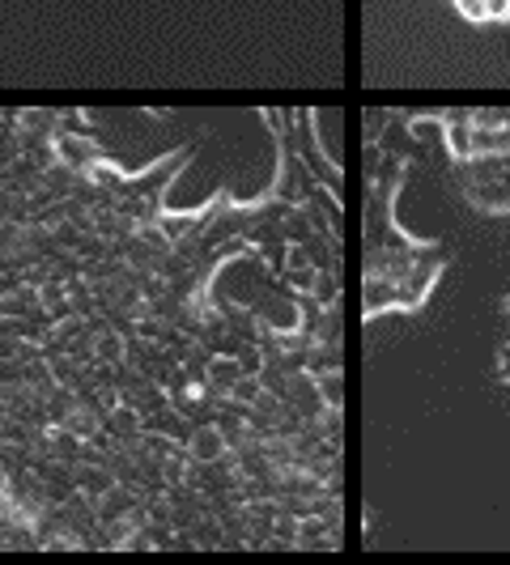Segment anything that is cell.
Instances as JSON below:
<instances>
[{
  "mask_svg": "<svg viewBox=\"0 0 510 565\" xmlns=\"http://www.w3.org/2000/svg\"><path fill=\"white\" fill-rule=\"evenodd\" d=\"M192 455H196L200 463H213V459H222L226 455V443H222V434L209 425V429H196V438H192Z\"/></svg>",
  "mask_w": 510,
  "mask_h": 565,
  "instance_id": "2",
  "label": "cell"
},
{
  "mask_svg": "<svg viewBox=\"0 0 510 565\" xmlns=\"http://www.w3.org/2000/svg\"><path fill=\"white\" fill-rule=\"evenodd\" d=\"M489 22H510V0H481Z\"/></svg>",
  "mask_w": 510,
  "mask_h": 565,
  "instance_id": "3",
  "label": "cell"
},
{
  "mask_svg": "<svg viewBox=\"0 0 510 565\" xmlns=\"http://www.w3.org/2000/svg\"><path fill=\"white\" fill-rule=\"evenodd\" d=\"M56 158H60V162H68V170H89L98 158H103V149H98V141H89V137L60 132V137H56Z\"/></svg>",
  "mask_w": 510,
  "mask_h": 565,
  "instance_id": "1",
  "label": "cell"
},
{
  "mask_svg": "<svg viewBox=\"0 0 510 565\" xmlns=\"http://www.w3.org/2000/svg\"><path fill=\"white\" fill-rule=\"evenodd\" d=\"M255 392H259V383H255V379H243V383H234V396H238V399H255Z\"/></svg>",
  "mask_w": 510,
  "mask_h": 565,
  "instance_id": "4",
  "label": "cell"
}]
</instances>
